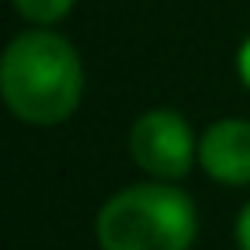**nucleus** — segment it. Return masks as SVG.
I'll use <instances>...</instances> for the list:
<instances>
[{
  "label": "nucleus",
  "mask_w": 250,
  "mask_h": 250,
  "mask_svg": "<svg viewBox=\"0 0 250 250\" xmlns=\"http://www.w3.org/2000/svg\"><path fill=\"white\" fill-rule=\"evenodd\" d=\"M195 228L199 221L191 199L166 184L125 188L96 221L103 250H188Z\"/></svg>",
  "instance_id": "2"
},
{
  "label": "nucleus",
  "mask_w": 250,
  "mask_h": 250,
  "mask_svg": "<svg viewBox=\"0 0 250 250\" xmlns=\"http://www.w3.org/2000/svg\"><path fill=\"white\" fill-rule=\"evenodd\" d=\"M70 4L74 0H15V11L37 26H52L70 11Z\"/></svg>",
  "instance_id": "5"
},
{
  "label": "nucleus",
  "mask_w": 250,
  "mask_h": 250,
  "mask_svg": "<svg viewBox=\"0 0 250 250\" xmlns=\"http://www.w3.org/2000/svg\"><path fill=\"white\" fill-rule=\"evenodd\" d=\"M235 235H239V247L250 250V206L239 213V225H235Z\"/></svg>",
  "instance_id": "6"
},
{
  "label": "nucleus",
  "mask_w": 250,
  "mask_h": 250,
  "mask_svg": "<svg viewBox=\"0 0 250 250\" xmlns=\"http://www.w3.org/2000/svg\"><path fill=\"white\" fill-rule=\"evenodd\" d=\"M129 147H133V158L144 173L162 177V180L184 177L191 169V158H195L191 129L173 110H151V114L136 118Z\"/></svg>",
  "instance_id": "3"
},
{
  "label": "nucleus",
  "mask_w": 250,
  "mask_h": 250,
  "mask_svg": "<svg viewBox=\"0 0 250 250\" xmlns=\"http://www.w3.org/2000/svg\"><path fill=\"white\" fill-rule=\"evenodd\" d=\"M199 162L221 184H250V122L221 118L199 144Z\"/></svg>",
  "instance_id": "4"
},
{
  "label": "nucleus",
  "mask_w": 250,
  "mask_h": 250,
  "mask_svg": "<svg viewBox=\"0 0 250 250\" xmlns=\"http://www.w3.org/2000/svg\"><path fill=\"white\" fill-rule=\"evenodd\" d=\"M239 78H243V85L250 88V37H247V44L239 48Z\"/></svg>",
  "instance_id": "7"
},
{
  "label": "nucleus",
  "mask_w": 250,
  "mask_h": 250,
  "mask_svg": "<svg viewBox=\"0 0 250 250\" xmlns=\"http://www.w3.org/2000/svg\"><path fill=\"white\" fill-rule=\"evenodd\" d=\"M4 100L30 125H59L81 103L85 70L66 37L52 30L19 33L0 62Z\"/></svg>",
  "instance_id": "1"
}]
</instances>
